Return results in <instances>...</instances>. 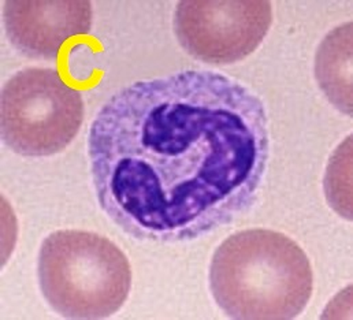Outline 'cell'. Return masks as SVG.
<instances>
[{"label": "cell", "instance_id": "cell-6", "mask_svg": "<svg viewBox=\"0 0 353 320\" xmlns=\"http://www.w3.org/2000/svg\"><path fill=\"white\" fill-rule=\"evenodd\" d=\"M3 23L11 46L32 59H57L92 28L88 0H7Z\"/></svg>", "mask_w": 353, "mask_h": 320}, {"label": "cell", "instance_id": "cell-4", "mask_svg": "<svg viewBox=\"0 0 353 320\" xmlns=\"http://www.w3.org/2000/svg\"><path fill=\"white\" fill-rule=\"evenodd\" d=\"M3 143L30 158L63 151L79 134L85 115L81 92L54 69L28 68L1 89Z\"/></svg>", "mask_w": 353, "mask_h": 320}, {"label": "cell", "instance_id": "cell-8", "mask_svg": "<svg viewBox=\"0 0 353 320\" xmlns=\"http://www.w3.org/2000/svg\"><path fill=\"white\" fill-rule=\"evenodd\" d=\"M351 139L340 146L333 159L330 160L326 178L325 190L330 206L348 221L352 219L351 208Z\"/></svg>", "mask_w": 353, "mask_h": 320}, {"label": "cell", "instance_id": "cell-7", "mask_svg": "<svg viewBox=\"0 0 353 320\" xmlns=\"http://www.w3.org/2000/svg\"><path fill=\"white\" fill-rule=\"evenodd\" d=\"M315 77L329 101L352 115V22L326 34L315 55Z\"/></svg>", "mask_w": 353, "mask_h": 320}, {"label": "cell", "instance_id": "cell-5", "mask_svg": "<svg viewBox=\"0 0 353 320\" xmlns=\"http://www.w3.org/2000/svg\"><path fill=\"white\" fill-rule=\"evenodd\" d=\"M173 23L190 57L210 65H232L262 44L272 8L267 0H182Z\"/></svg>", "mask_w": 353, "mask_h": 320}, {"label": "cell", "instance_id": "cell-2", "mask_svg": "<svg viewBox=\"0 0 353 320\" xmlns=\"http://www.w3.org/2000/svg\"><path fill=\"white\" fill-rule=\"evenodd\" d=\"M210 288L232 319L290 320L308 306L314 274L297 242L279 232L250 229L216 248Z\"/></svg>", "mask_w": 353, "mask_h": 320}, {"label": "cell", "instance_id": "cell-3", "mask_svg": "<svg viewBox=\"0 0 353 320\" xmlns=\"http://www.w3.org/2000/svg\"><path fill=\"white\" fill-rule=\"evenodd\" d=\"M39 283L50 307L65 319H105L129 297L132 268L112 241L85 230H58L39 252Z\"/></svg>", "mask_w": 353, "mask_h": 320}, {"label": "cell", "instance_id": "cell-1", "mask_svg": "<svg viewBox=\"0 0 353 320\" xmlns=\"http://www.w3.org/2000/svg\"><path fill=\"white\" fill-rule=\"evenodd\" d=\"M88 155L99 206L128 236L196 240L254 206L268 118L240 81L186 70L111 94L90 125Z\"/></svg>", "mask_w": 353, "mask_h": 320}]
</instances>
